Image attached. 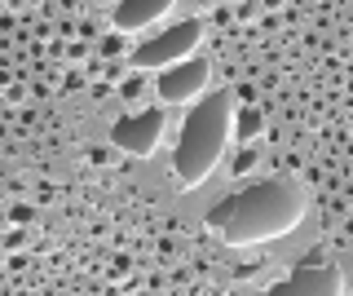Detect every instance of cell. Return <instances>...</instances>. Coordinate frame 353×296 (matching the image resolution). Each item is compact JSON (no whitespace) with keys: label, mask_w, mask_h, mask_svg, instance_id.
I'll list each match as a JSON object with an SVG mask.
<instances>
[{"label":"cell","mask_w":353,"mask_h":296,"mask_svg":"<svg viewBox=\"0 0 353 296\" xmlns=\"http://www.w3.org/2000/svg\"><path fill=\"white\" fill-rule=\"evenodd\" d=\"M309 199L283 177H265L248 181L239 190H230L225 199H216L208 208V230L230 248H252V244H270V239H287L296 226L305 221Z\"/></svg>","instance_id":"obj_1"},{"label":"cell","mask_w":353,"mask_h":296,"mask_svg":"<svg viewBox=\"0 0 353 296\" xmlns=\"http://www.w3.org/2000/svg\"><path fill=\"white\" fill-rule=\"evenodd\" d=\"M234 89H208L199 102L185 111L181 133H176V150H172V177L176 186H199L212 177L216 159L225 155V141L234 137Z\"/></svg>","instance_id":"obj_2"},{"label":"cell","mask_w":353,"mask_h":296,"mask_svg":"<svg viewBox=\"0 0 353 296\" xmlns=\"http://www.w3.org/2000/svg\"><path fill=\"white\" fill-rule=\"evenodd\" d=\"M199 40H203V18H176L172 27H163L159 36L141 40L137 49L128 53V62L137 71H168L176 62H190V53L199 49Z\"/></svg>","instance_id":"obj_3"},{"label":"cell","mask_w":353,"mask_h":296,"mask_svg":"<svg viewBox=\"0 0 353 296\" xmlns=\"http://www.w3.org/2000/svg\"><path fill=\"white\" fill-rule=\"evenodd\" d=\"M159 137H163V111H159V106L128 111V115H119L115 124H110V141H115V150L137 155V159H146L150 150L159 146Z\"/></svg>","instance_id":"obj_4"},{"label":"cell","mask_w":353,"mask_h":296,"mask_svg":"<svg viewBox=\"0 0 353 296\" xmlns=\"http://www.w3.org/2000/svg\"><path fill=\"white\" fill-rule=\"evenodd\" d=\"M208 75H212L208 58L176 62V67L154 75V93H159V102H168V106H176V102H199V97L208 93Z\"/></svg>","instance_id":"obj_5"},{"label":"cell","mask_w":353,"mask_h":296,"mask_svg":"<svg viewBox=\"0 0 353 296\" xmlns=\"http://www.w3.org/2000/svg\"><path fill=\"white\" fill-rule=\"evenodd\" d=\"M265 296H345V274L336 266H296Z\"/></svg>","instance_id":"obj_6"},{"label":"cell","mask_w":353,"mask_h":296,"mask_svg":"<svg viewBox=\"0 0 353 296\" xmlns=\"http://www.w3.org/2000/svg\"><path fill=\"white\" fill-rule=\"evenodd\" d=\"M172 0H119V5H110V27L119 31V36H128V31H141L150 23H159V18L172 14Z\"/></svg>","instance_id":"obj_7"},{"label":"cell","mask_w":353,"mask_h":296,"mask_svg":"<svg viewBox=\"0 0 353 296\" xmlns=\"http://www.w3.org/2000/svg\"><path fill=\"white\" fill-rule=\"evenodd\" d=\"M261 133H265V106H239L234 111V137L243 146H252Z\"/></svg>","instance_id":"obj_8"},{"label":"cell","mask_w":353,"mask_h":296,"mask_svg":"<svg viewBox=\"0 0 353 296\" xmlns=\"http://www.w3.org/2000/svg\"><path fill=\"white\" fill-rule=\"evenodd\" d=\"M146 89H150L146 71H132V75L119 80V97H124V102H141V93H146Z\"/></svg>","instance_id":"obj_9"},{"label":"cell","mask_w":353,"mask_h":296,"mask_svg":"<svg viewBox=\"0 0 353 296\" xmlns=\"http://www.w3.org/2000/svg\"><path fill=\"white\" fill-rule=\"evenodd\" d=\"M97 53H102V58H119V53H124V36H119V31H110V36H102V45H97Z\"/></svg>","instance_id":"obj_10"},{"label":"cell","mask_w":353,"mask_h":296,"mask_svg":"<svg viewBox=\"0 0 353 296\" xmlns=\"http://www.w3.org/2000/svg\"><path fill=\"white\" fill-rule=\"evenodd\" d=\"M256 159H261L256 150H252V146H243V150H239V159H234V172L243 177V172H248V168H252V164H256Z\"/></svg>","instance_id":"obj_11"},{"label":"cell","mask_w":353,"mask_h":296,"mask_svg":"<svg viewBox=\"0 0 353 296\" xmlns=\"http://www.w3.org/2000/svg\"><path fill=\"white\" fill-rule=\"evenodd\" d=\"M62 89H66V93H80V89H84V75H80V71H71V75L62 80Z\"/></svg>","instance_id":"obj_12"},{"label":"cell","mask_w":353,"mask_h":296,"mask_svg":"<svg viewBox=\"0 0 353 296\" xmlns=\"http://www.w3.org/2000/svg\"><path fill=\"white\" fill-rule=\"evenodd\" d=\"M22 244H27V235H22V230H9V235H5V248L9 252H18Z\"/></svg>","instance_id":"obj_13"},{"label":"cell","mask_w":353,"mask_h":296,"mask_svg":"<svg viewBox=\"0 0 353 296\" xmlns=\"http://www.w3.org/2000/svg\"><path fill=\"white\" fill-rule=\"evenodd\" d=\"M230 18H234V9H230V5H216V9H212V23H221V27H225Z\"/></svg>","instance_id":"obj_14"},{"label":"cell","mask_w":353,"mask_h":296,"mask_svg":"<svg viewBox=\"0 0 353 296\" xmlns=\"http://www.w3.org/2000/svg\"><path fill=\"white\" fill-rule=\"evenodd\" d=\"M265 5H234V18H256Z\"/></svg>","instance_id":"obj_15"},{"label":"cell","mask_w":353,"mask_h":296,"mask_svg":"<svg viewBox=\"0 0 353 296\" xmlns=\"http://www.w3.org/2000/svg\"><path fill=\"white\" fill-rule=\"evenodd\" d=\"M14 23H18V18H14V9H5V14H0V31L9 36V31H14Z\"/></svg>","instance_id":"obj_16"},{"label":"cell","mask_w":353,"mask_h":296,"mask_svg":"<svg viewBox=\"0 0 353 296\" xmlns=\"http://www.w3.org/2000/svg\"><path fill=\"white\" fill-rule=\"evenodd\" d=\"M22 93H27L22 84H9V89H5V97H9V102H22Z\"/></svg>","instance_id":"obj_17"},{"label":"cell","mask_w":353,"mask_h":296,"mask_svg":"<svg viewBox=\"0 0 353 296\" xmlns=\"http://www.w3.org/2000/svg\"><path fill=\"white\" fill-rule=\"evenodd\" d=\"M208 296H230V292H208Z\"/></svg>","instance_id":"obj_18"}]
</instances>
